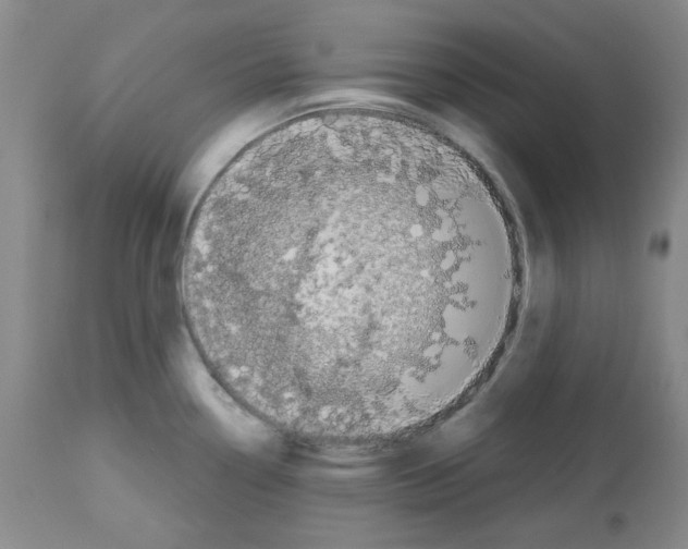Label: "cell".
<instances>
[{"label": "cell", "mask_w": 688, "mask_h": 549, "mask_svg": "<svg viewBox=\"0 0 688 549\" xmlns=\"http://www.w3.org/2000/svg\"><path fill=\"white\" fill-rule=\"evenodd\" d=\"M493 274L439 162L336 136L265 154L217 188L188 285L207 354L245 407L361 438L446 404Z\"/></svg>", "instance_id": "1"}]
</instances>
